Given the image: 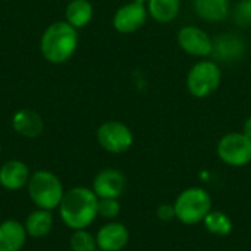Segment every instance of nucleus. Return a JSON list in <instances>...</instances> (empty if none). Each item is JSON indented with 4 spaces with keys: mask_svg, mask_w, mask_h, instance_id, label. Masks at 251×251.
<instances>
[{
    "mask_svg": "<svg viewBox=\"0 0 251 251\" xmlns=\"http://www.w3.org/2000/svg\"><path fill=\"white\" fill-rule=\"evenodd\" d=\"M243 132L251 138V116H249L247 119H246V122H244V125H243Z\"/></svg>",
    "mask_w": 251,
    "mask_h": 251,
    "instance_id": "nucleus-25",
    "label": "nucleus"
},
{
    "mask_svg": "<svg viewBox=\"0 0 251 251\" xmlns=\"http://www.w3.org/2000/svg\"><path fill=\"white\" fill-rule=\"evenodd\" d=\"M156 215L160 221L163 222H172L174 219H176V212H175V206L174 204H168L163 203L157 207Z\"/></svg>",
    "mask_w": 251,
    "mask_h": 251,
    "instance_id": "nucleus-24",
    "label": "nucleus"
},
{
    "mask_svg": "<svg viewBox=\"0 0 251 251\" xmlns=\"http://www.w3.org/2000/svg\"><path fill=\"white\" fill-rule=\"evenodd\" d=\"M234 22L240 28H250L251 26V0H240L232 12Z\"/></svg>",
    "mask_w": 251,
    "mask_h": 251,
    "instance_id": "nucleus-22",
    "label": "nucleus"
},
{
    "mask_svg": "<svg viewBox=\"0 0 251 251\" xmlns=\"http://www.w3.org/2000/svg\"><path fill=\"white\" fill-rule=\"evenodd\" d=\"M0 154H1V144H0Z\"/></svg>",
    "mask_w": 251,
    "mask_h": 251,
    "instance_id": "nucleus-27",
    "label": "nucleus"
},
{
    "mask_svg": "<svg viewBox=\"0 0 251 251\" xmlns=\"http://www.w3.org/2000/svg\"><path fill=\"white\" fill-rule=\"evenodd\" d=\"M196 15L206 22H221L229 15V0H194Z\"/></svg>",
    "mask_w": 251,
    "mask_h": 251,
    "instance_id": "nucleus-17",
    "label": "nucleus"
},
{
    "mask_svg": "<svg viewBox=\"0 0 251 251\" xmlns=\"http://www.w3.org/2000/svg\"><path fill=\"white\" fill-rule=\"evenodd\" d=\"M147 15L149 12L144 4L129 1L115 12L113 28L121 34H132L144 26Z\"/></svg>",
    "mask_w": 251,
    "mask_h": 251,
    "instance_id": "nucleus-9",
    "label": "nucleus"
},
{
    "mask_svg": "<svg viewBox=\"0 0 251 251\" xmlns=\"http://www.w3.org/2000/svg\"><path fill=\"white\" fill-rule=\"evenodd\" d=\"M246 53V41L234 32H224L213 38V49L212 54L215 62H225L234 63L240 60Z\"/></svg>",
    "mask_w": 251,
    "mask_h": 251,
    "instance_id": "nucleus-11",
    "label": "nucleus"
},
{
    "mask_svg": "<svg viewBox=\"0 0 251 251\" xmlns=\"http://www.w3.org/2000/svg\"><path fill=\"white\" fill-rule=\"evenodd\" d=\"M174 206L179 222L185 225H197L203 222L212 210V197L204 188L191 187L176 197Z\"/></svg>",
    "mask_w": 251,
    "mask_h": 251,
    "instance_id": "nucleus-4",
    "label": "nucleus"
},
{
    "mask_svg": "<svg viewBox=\"0 0 251 251\" xmlns=\"http://www.w3.org/2000/svg\"><path fill=\"white\" fill-rule=\"evenodd\" d=\"M126 188L125 175L113 168L100 171L93 181V191L99 199H119Z\"/></svg>",
    "mask_w": 251,
    "mask_h": 251,
    "instance_id": "nucleus-10",
    "label": "nucleus"
},
{
    "mask_svg": "<svg viewBox=\"0 0 251 251\" xmlns=\"http://www.w3.org/2000/svg\"><path fill=\"white\" fill-rule=\"evenodd\" d=\"M26 190L34 206L46 210L57 209L65 194L60 178L51 171L46 169H40L31 174Z\"/></svg>",
    "mask_w": 251,
    "mask_h": 251,
    "instance_id": "nucleus-3",
    "label": "nucleus"
},
{
    "mask_svg": "<svg viewBox=\"0 0 251 251\" xmlns=\"http://www.w3.org/2000/svg\"><path fill=\"white\" fill-rule=\"evenodd\" d=\"M96 241L100 251H121L129 241V231L124 224L110 221L97 231Z\"/></svg>",
    "mask_w": 251,
    "mask_h": 251,
    "instance_id": "nucleus-12",
    "label": "nucleus"
},
{
    "mask_svg": "<svg viewBox=\"0 0 251 251\" xmlns=\"http://www.w3.org/2000/svg\"><path fill=\"white\" fill-rule=\"evenodd\" d=\"M78 29L66 21L50 24L40 40V51L43 57L54 65L68 62L78 47Z\"/></svg>",
    "mask_w": 251,
    "mask_h": 251,
    "instance_id": "nucleus-2",
    "label": "nucleus"
},
{
    "mask_svg": "<svg viewBox=\"0 0 251 251\" xmlns=\"http://www.w3.org/2000/svg\"><path fill=\"white\" fill-rule=\"evenodd\" d=\"M31 171L22 160H7L0 166V185L7 191H19L28 185Z\"/></svg>",
    "mask_w": 251,
    "mask_h": 251,
    "instance_id": "nucleus-13",
    "label": "nucleus"
},
{
    "mask_svg": "<svg viewBox=\"0 0 251 251\" xmlns=\"http://www.w3.org/2000/svg\"><path fill=\"white\" fill-rule=\"evenodd\" d=\"M12 128L16 134L25 138H37L43 134L44 121L35 110L21 109L12 116Z\"/></svg>",
    "mask_w": 251,
    "mask_h": 251,
    "instance_id": "nucleus-14",
    "label": "nucleus"
},
{
    "mask_svg": "<svg viewBox=\"0 0 251 251\" xmlns=\"http://www.w3.org/2000/svg\"><path fill=\"white\" fill-rule=\"evenodd\" d=\"M57 209L65 226L72 231L87 229L99 216V197L91 188L74 187L65 191Z\"/></svg>",
    "mask_w": 251,
    "mask_h": 251,
    "instance_id": "nucleus-1",
    "label": "nucleus"
},
{
    "mask_svg": "<svg viewBox=\"0 0 251 251\" xmlns=\"http://www.w3.org/2000/svg\"><path fill=\"white\" fill-rule=\"evenodd\" d=\"M132 1H135V3H140V4H144V6H146L149 0H132Z\"/></svg>",
    "mask_w": 251,
    "mask_h": 251,
    "instance_id": "nucleus-26",
    "label": "nucleus"
},
{
    "mask_svg": "<svg viewBox=\"0 0 251 251\" xmlns=\"http://www.w3.org/2000/svg\"><path fill=\"white\" fill-rule=\"evenodd\" d=\"M176 40L181 50H184L187 54L196 57H206L212 54L213 38H210V35L199 26L194 25L182 26L176 34Z\"/></svg>",
    "mask_w": 251,
    "mask_h": 251,
    "instance_id": "nucleus-8",
    "label": "nucleus"
},
{
    "mask_svg": "<svg viewBox=\"0 0 251 251\" xmlns=\"http://www.w3.org/2000/svg\"><path fill=\"white\" fill-rule=\"evenodd\" d=\"M93 4L90 0H71L65 10V21L74 28H84L93 19Z\"/></svg>",
    "mask_w": 251,
    "mask_h": 251,
    "instance_id": "nucleus-18",
    "label": "nucleus"
},
{
    "mask_svg": "<svg viewBox=\"0 0 251 251\" xmlns=\"http://www.w3.org/2000/svg\"><path fill=\"white\" fill-rule=\"evenodd\" d=\"M26 229L16 219L0 222V251H22L26 244Z\"/></svg>",
    "mask_w": 251,
    "mask_h": 251,
    "instance_id": "nucleus-15",
    "label": "nucleus"
},
{
    "mask_svg": "<svg viewBox=\"0 0 251 251\" xmlns=\"http://www.w3.org/2000/svg\"><path fill=\"white\" fill-rule=\"evenodd\" d=\"M0 216H1V210H0Z\"/></svg>",
    "mask_w": 251,
    "mask_h": 251,
    "instance_id": "nucleus-28",
    "label": "nucleus"
},
{
    "mask_svg": "<svg viewBox=\"0 0 251 251\" xmlns=\"http://www.w3.org/2000/svg\"><path fill=\"white\" fill-rule=\"evenodd\" d=\"M97 141L103 150L112 154H121L134 144V134L128 125L119 121H107L97 129Z\"/></svg>",
    "mask_w": 251,
    "mask_h": 251,
    "instance_id": "nucleus-7",
    "label": "nucleus"
},
{
    "mask_svg": "<svg viewBox=\"0 0 251 251\" xmlns=\"http://www.w3.org/2000/svg\"><path fill=\"white\" fill-rule=\"evenodd\" d=\"M53 225H54V218L51 215V210L38 209V207L35 210H32L24 222L26 234L31 238L47 237L51 232Z\"/></svg>",
    "mask_w": 251,
    "mask_h": 251,
    "instance_id": "nucleus-16",
    "label": "nucleus"
},
{
    "mask_svg": "<svg viewBox=\"0 0 251 251\" xmlns=\"http://www.w3.org/2000/svg\"><path fill=\"white\" fill-rule=\"evenodd\" d=\"M97 251H100V250H97Z\"/></svg>",
    "mask_w": 251,
    "mask_h": 251,
    "instance_id": "nucleus-29",
    "label": "nucleus"
},
{
    "mask_svg": "<svg viewBox=\"0 0 251 251\" xmlns=\"http://www.w3.org/2000/svg\"><path fill=\"white\" fill-rule=\"evenodd\" d=\"M181 10V0H149L147 12L159 24L172 22Z\"/></svg>",
    "mask_w": 251,
    "mask_h": 251,
    "instance_id": "nucleus-19",
    "label": "nucleus"
},
{
    "mask_svg": "<svg viewBox=\"0 0 251 251\" xmlns=\"http://www.w3.org/2000/svg\"><path fill=\"white\" fill-rule=\"evenodd\" d=\"M216 153L228 166H246L251 162V138L244 132H228L219 140Z\"/></svg>",
    "mask_w": 251,
    "mask_h": 251,
    "instance_id": "nucleus-6",
    "label": "nucleus"
},
{
    "mask_svg": "<svg viewBox=\"0 0 251 251\" xmlns=\"http://www.w3.org/2000/svg\"><path fill=\"white\" fill-rule=\"evenodd\" d=\"M222 72L215 60H200L191 66L187 75V90L196 99H207L221 85Z\"/></svg>",
    "mask_w": 251,
    "mask_h": 251,
    "instance_id": "nucleus-5",
    "label": "nucleus"
},
{
    "mask_svg": "<svg viewBox=\"0 0 251 251\" xmlns=\"http://www.w3.org/2000/svg\"><path fill=\"white\" fill-rule=\"evenodd\" d=\"M69 249L72 251H97L96 235L87 229L72 231L69 237Z\"/></svg>",
    "mask_w": 251,
    "mask_h": 251,
    "instance_id": "nucleus-21",
    "label": "nucleus"
},
{
    "mask_svg": "<svg viewBox=\"0 0 251 251\" xmlns=\"http://www.w3.org/2000/svg\"><path fill=\"white\" fill-rule=\"evenodd\" d=\"M121 213L119 199H99V216L113 221Z\"/></svg>",
    "mask_w": 251,
    "mask_h": 251,
    "instance_id": "nucleus-23",
    "label": "nucleus"
},
{
    "mask_svg": "<svg viewBox=\"0 0 251 251\" xmlns=\"http://www.w3.org/2000/svg\"><path fill=\"white\" fill-rule=\"evenodd\" d=\"M203 224H204V228L213 235L225 237V235H229L232 231L231 218L221 210H210L207 216L204 218Z\"/></svg>",
    "mask_w": 251,
    "mask_h": 251,
    "instance_id": "nucleus-20",
    "label": "nucleus"
}]
</instances>
